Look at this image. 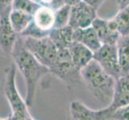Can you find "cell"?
I'll return each instance as SVG.
<instances>
[{
  "mask_svg": "<svg viewBox=\"0 0 129 120\" xmlns=\"http://www.w3.org/2000/svg\"><path fill=\"white\" fill-rule=\"evenodd\" d=\"M11 57L24 78L26 86L25 101L30 107L34 103L38 83L45 74L51 73L50 68L41 63L26 48L23 38L20 35H19L13 47Z\"/></svg>",
  "mask_w": 129,
  "mask_h": 120,
  "instance_id": "obj_1",
  "label": "cell"
},
{
  "mask_svg": "<svg viewBox=\"0 0 129 120\" xmlns=\"http://www.w3.org/2000/svg\"><path fill=\"white\" fill-rule=\"evenodd\" d=\"M82 79L91 95L104 104L112 103L116 79L109 74L93 59L81 69Z\"/></svg>",
  "mask_w": 129,
  "mask_h": 120,
  "instance_id": "obj_2",
  "label": "cell"
},
{
  "mask_svg": "<svg viewBox=\"0 0 129 120\" xmlns=\"http://www.w3.org/2000/svg\"><path fill=\"white\" fill-rule=\"evenodd\" d=\"M15 63H12L5 70V77L3 85L4 95L11 109V115L8 118L11 120H33L35 118L29 112V106L18 91L15 82Z\"/></svg>",
  "mask_w": 129,
  "mask_h": 120,
  "instance_id": "obj_3",
  "label": "cell"
},
{
  "mask_svg": "<svg viewBox=\"0 0 129 120\" xmlns=\"http://www.w3.org/2000/svg\"><path fill=\"white\" fill-rule=\"evenodd\" d=\"M50 71L64 83L68 90H72L82 79L81 69L74 63L68 48L59 49L56 59Z\"/></svg>",
  "mask_w": 129,
  "mask_h": 120,
  "instance_id": "obj_4",
  "label": "cell"
},
{
  "mask_svg": "<svg viewBox=\"0 0 129 120\" xmlns=\"http://www.w3.org/2000/svg\"><path fill=\"white\" fill-rule=\"evenodd\" d=\"M55 12L49 7L41 6L35 13L33 20L23 33V37L43 38L49 36L55 27Z\"/></svg>",
  "mask_w": 129,
  "mask_h": 120,
  "instance_id": "obj_5",
  "label": "cell"
},
{
  "mask_svg": "<svg viewBox=\"0 0 129 120\" xmlns=\"http://www.w3.org/2000/svg\"><path fill=\"white\" fill-rule=\"evenodd\" d=\"M22 37L26 48L41 63L50 68L55 63L59 51L51 38L49 36L43 38Z\"/></svg>",
  "mask_w": 129,
  "mask_h": 120,
  "instance_id": "obj_6",
  "label": "cell"
},
{
  "mask_svg": "<svg viewBox=\"0 0 129 120\" xmlns=\"http://www.w3.org/2000/svg\"><path fill=\"white\" fill-rule=\"evenodd\" d=\"M94 59L115 79L122 76L116 44H103L99 50L94 52Z\"/></svg>",
  "mask_w": 129,
  "mask_h": 120,
  "instance_id": "obj_7",
  "label": "cell"
},
{
  "mask_svg": "<svg viewBox=\"0 0 129 120\" xmlns=\"http://www.w3.org/2000/svg\"><path fill=\"white\" fill-rule=\"evenodd\" d=\"M70 116L73 120H112L113 109L108 105L100 110H93L77 100L70 103Z\"/></svg>",
  "mask_w": 129,
  "mask_h": 120,
  "instance_id": "obj_8",
  "label": "cell"
},
{
  "mask_svg": "<svg viewBox=\"0 0 129 120\" xmlns=\"http://www.w3.org/2000/svg\"><path fill=\"white\" fill-rule=\"evenodd\" d=\"M12 7H1L0 15V30H1V49L6 56H11L13 47L19 37L11 23L10 13Z\"/></svg>",
  "mask_w": 129,
  "mask_h": 120,
  "instance_id": "obj_9",
  "label": "cell"
},
{
  "mask_svg": "<svg viewBox=\"0 0 129 120\" xmlns=\"http://www.w3.org/2000/svg\"><path fill=\"white\" fill-rule=\"evenodd\" d=\"M96 11L95 7L82 0L71 7L69 25L73 29L88 27L97 18Z\"/></svg>",
  "mask_w": 129,
  "mask_h": 120,
  "instance_id": "obj_10",
  "label": "cell"
},
{
  "mask_svg": "<svg viewBox=\"0 0 129 120\" xmlns=\"http://www.w3.org/2000/svg\"><path fill=\"white\" fill-rule=\"evenodd\" d=\"M73 41L83 43L93 52H95L103 45L92 25L85 28L74 29Z\"/></svg>",
  "mask_w": 129,
  "mask_h": 120,
  "instance_id": "obj_11",
  "label": "cell"
},
{
  "mask_svg": "<svg viewBox=\"0 0 129 120\" xmlns=\"http://www.w3.org/2000/svg\"><path fill=\"white\" fill-rule=\"evenodd\" d=\"M92 26L95 28L102 44H116L120 37L119 33L110 26L108 19L97 17L93 22Z\"/></svg>",
  "mask_w": 129,
  "mask_h": 120,
  "instance_id": "obj_12",
  "label": "cell"
},
{
  "mask_svg": "<svg viewBox=\"0 0 129 120\" xmlns=\"http://www.w3.org/2000/svg\"><path fill=\"white\" fill-rule=\"evenodd\" d=\"M129 104V74L122 75L116 79L112 103L108 106L112 109Z\"/></svg>",
  "mask_w": 129,
  "mask_h": 120,
  "instance_id": "obj_13",
  "label": "cell"
},
{
  "mask_svg": "<svg viewBox=\"0 0 129 120\" xmlns=\"http://www.w3.org/2000/svg\"><path fill=\"white\" fill-rule=\"evenodd\" d=\"M74 63L82 69L94 59V52L83 43L73 41L68 47Z\"/></svg>",
  "mask_w": 129,
  "mask_h": 120,
  "instance_id": "obj_14",
  "label": "cell"
},
{
  "mask_svg": "<svg viewBox=\"0 0 129 120\" xmlns=\"http://www.w3.org/2000/svg\"><path fill=\"white\" fill-rule=\"evenodd\" d=\"M73 32L74 29L68 25L63 27L54 28L49 34V37L58 49H65L68 48L73 42Z\"/></svg>",
  "mask_w": 129,
  "mask_h": 120,
  "instance_id": "obj_15",
  "label": "cell"
},
{
  "mask_svg": "<svg viewBox=\"0 0 129 120\" xmlns=\"http://www.w3.org/2000/svg\"><path fill=\"white\" fill-rule=\"evenodd\" d=\"M122 75L129 74V35L120 36L116 43Z\"/></svg>",
  "mask_w": 129,
  "mask_h": 120,
  "instance_id": "obj_16",
  "label": "cell"
},
{
  "mask_svg": "<svg viewBox=\"0 0 129 120\" xmlns=\"http://www.w3.org/2000/svg\"><path fill=\"white\" fill-rule=\"evenodd\" d=\"M32 15L12 9L10 13V21L15 31L20 34L26 29L33 20Z\"/></svg>",
  "mask_w": 129,
  "mask_h": 120,
  "instance_id": "obj_17",
  "label": "cell"
},
{
  "mask_svg": "<svg viewBox=\"0 0 129 120\" xmlns=\"http://www.w3.org/2000/svg\"><path fill=\"white\" fill-rule=\"evenodd\" d=\"M112 20L116 26L118 32L120 36L129 35V7L119 10L117 15Z\"/></svg>",
  "mask_w": 129,
  "mask_h": 120,
  "instance_id": "obj_18",
  "label": "cell"
},
{
  "mask_svg": "<svg viewBox=\"0 0 129 120\" xmlns=\"http://www.w3.org/2000/svg\"><path fill=\"white\" fill-rule=\"evenodd\" d=\"M41 6L35 0H14L12 3V9L34 15Z\"/></svg>",
  "mask_w": 129,
  "mask_h": 120,
  "instance_id": "obj_19",
  "label": "cell"
},
{
  "mask_svg": "<svg viewBox=\"0 0 129 120\" xmlns=\"http://www.w3.org/2000/svg\"><path fill=\"white\" fill-rule=\"evenodd\" d=\"M71 7L72 6L65 4L64 6L56 10L55 12V23L54 28H60L69 25L71 16Z\"/></svg>",
  "mask_w": 129,
  "mask_h": 120,
  "instance_id": "obj_20",
  "label": "cell"
},
{
  "mask_svg": "<svg viewBox=\"0 0 129 120\" xmlns=\"http://www.w3.org/2000/svg\"><path fill=\"white\" fill-rule=\"evenodd\" d=\"M112 120H129V104L113 109Z\"/></svg>",
  "mask_w": 129,
  "mask_h": 120,
  "instance_id": "obj_21",
  "label": "cell"
},
{
  "mask_svg": "<svg viewBox=\"0 0 129 120\" xmlns=\"http://www.w3.org/2000/svg\"><path fill=\"white\" fill-rule=\"evenodd\" d=\"M83 1L90 4L91 6H92L93 7H95L96 10H98L106 0H83Z\"/></svg>",
  "mask_w": 129,
  "mask_h": 120,
  "instance_id": "obj_22",
  "label": "cell"
},
{
  "mask_svg": "<svg viewBox=\"0 0 129 120\" xmlns=\"http://www.w3.org/2000/svg\"><path fill=\"white\" fill-rule=\"evenodd\" d=\"M117 3L119 10H122L123 8L129 7V0H117Z\"/></svg>",
  "mask_w": 129,
  "mask_h": 120,
  "instance_id": "obj_23",
  "label": "cell"
},
{
  "mask_svg": "<svg viewBox=\"0 0 129 120\" xmlns=\"http://www.w3.org/2000/svg\"><path fill=\"white\" fill-rule=\"evenodd\" d=\"M36 2H38L40 5L42 6H45V7H51V4L54 0H35Z\"/></svg>",
  "mask_w": 129,
  "mask_h": 120,
  "instance_id": "obj_24",
  "label": "cell"
},
{
  "mask_svg": "<svg viewBox=\"0 0 129 120\" xmlns=\"http://www.w3.org/2000/svg\"><path fill=\"white\" fill-rule=\"evenodd\" d=\"M0 2H1V7H12V3L14 0H0Z\"/></svg>",
  "mask_w": 129,
  "mask_h": 120,
  "instance_id": "obj_25",
  "label": "cell"
},
{
  "mask_svg": "<svg viewBox=\"0 0 129 120\" xmlns=\"http://www.w3.org/2000/svg\"><path fill=\"white\" fill-rule=\"evenodd\" d=\"M80 1H82V0H65V3L70 6H73L75 4L79 3Z\"/></svg>",
  "mask_w": 129,
  "mask_h": 120,
  "instance_id": "obj_26",
  "label": "cell"
}]
</instances>
